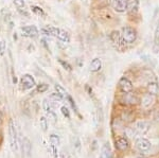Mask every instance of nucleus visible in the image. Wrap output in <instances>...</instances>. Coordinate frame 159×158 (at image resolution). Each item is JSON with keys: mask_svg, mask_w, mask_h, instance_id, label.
Segmentation results:
<instances>
[{"mask_svg": "<svg viewBox=\"0 0 159 158\" xmlns=\"http://www.w3.org/2000/svg\"><path fill=\"white\" fill-rule=\"evenodd\" d=\"M121 36L124 43H126V44H133L136 40V38H137V33H136V31L133 28L124 27L122 29Z\"/></svg>", "mask_w": 159, "mask_h": 158, "instance_id": "1", "label": "nucleus"}, {"mask_svg": "<svg viewBox=\"0 0 159 158\" xmlns=\"http://www.w3.org/2000/svg\"><path fill=\"white\" fill-rule=\"evenodd\" d=\"M9 134H10V142H11L12 150L14 152H17V150H18V140H17V132L13 121H10L9 123Z\"/></svg>", "mask_w": 159, "mask_h": 158, "instance_id": "2", "label": "nucleus"}, {"mask_svg": "<svg viewBox=\"0 0 159 158\" xmlns=\"http://www.w3.org/2000/svg\"><path fill=\"white\" fill-rule=\"evenodd\" d=\"M135 129L138 134L140 135H145L150 132L151 129V123L148 121H145V120H140V121H137L135 124Z\"/></svg>", "mask_w": 159, "mask_h": 158, "instance_id": "3", "label": "nucleus"}, {"mask_svg": "<svg viewBox=\"0 0 159 158\" xmlns=\"http://www.w3.org/2000/svg\"><path fill=\"white\" fill-rule=\"evenodd\" d=\"M122 104L124 105H136V104L139 102L138 100V97L133 93H123V96L120 99Z\"/></svg>", "mask_w": 159, "mask_h": 158, "instance_id": "4", "label": "nucleus"}, {"mask_svg": "<svg viewBox=\"0 0 159 158\" xmlns=\"http://www.w3.org/2000/svg\"><path fill=\"white\" fill-rule=\"evenodd\" d=\"M156 102V96L151 95V93H145L142 97V100H141V106L144 109H148L155 104Z\"/></svg>", "mask_w": 159, "mask_h": 158, "instance_id": "5", "label": "nucleus"}, {"mask_svg": "<svg viewBox=\"0 0 159 158\" xmlns=\"http://www.w3.org/2000/svg\"><path fill=\"white\" fill-rule=\"evenodd\" d=\"M119 88L123 93H132L133 91V83L127 78H121L119 81Z\"/></svg>", "mask_w": 159, "mask_h": 158, "instance_id": "6", "label": "nucleus"}, {"mask_svg": "<svg viewBox=\"0 0 159 158\" xmlns=\"http://www.w3.org/2000/svg\"><path fill=\"white\" fill-rule=\"evenodd\" d=\"M112 7L118 13H124L129 9V0H112Z\"/></svg>", "mask_w": 159, "mask_h": 158, "instance_id": "7", "label": "nucleus"}, {"mask_svg": "<svg viewBox=\"0 0 159 158\" xmlns=\"http://www.w3.org/2000/svg\"><path fill=\"white\" fill-rule=\"evenodd\" d=\"M135 146H136V147H137V149L139 150L140 152H148V151H150L152 144H151V142L148 141V139H145V138H138L137 140H136Z\"/></svg>", "mask_w": 159, "mask_h": 158, "instance_id": "8", "label": "nucleus"}, {"mask_svg": "<svg viewBox=\"0 0 159 158\" xmlns=\"http://www.w3.org/2000/svg\"><path fill=\"white\" fill-rule=\"evenodd\" d=\"M21 85L24 89H31L34 87L36 84H35V80L33 79L32 75L30 74H25L21 78Z\"/></svg>", "mask_w": 159, "mask_h": 158, "instance_id": "9", "label": "nucleus"}, {"mask_svg": "<svg viewBox=\"0 0 159 158\" xmlns=\"http://www.w3.org/2000/svg\"><path fill=\"white\" fill-rule=\"evenodd\" d=\"M21 32L27 37H36L38 35V30L35 25H25V27H22Z\"/></svg>", "mask_w": 159, "mask_h": 158, "instance_id": "10", "label": "nucleus"}, {"mask_svg": "<svg viewBox=\"0 0 159 158\" xmlns=\"http://www.w3.org/2000/svg\"><path fill=\"white\" fill-rule=\"evenodd\" d=\"M60 30L61 29H57V28L51 27V25H47V27L43 28L40 31H42L45 35H49V36L57 37L58 36V33H60Z\"/></svg>", "mask_w": 159, "mask_h": 158, "instance_id": "11", "label": "nucleus"}, {"mask_svg": "<svg viewBox=\"0 0 159 158\" xmlns=\"http://www.w3.org/2000/svg\"><path fill=\"white\" fill-rule=\"evenodd\" d=\"M115 147H116V149L119 150V151H125V150H127L129 147V140L126 138H124V137L119 138L116 141V143H115Z\"/></svg>", "mask_w": 159, "mask_h": 158, "instance_id": "12", "label": "nucleus"}, {"mask_svg": "<svg viewBox=\"0 0 159 158\" xmlns=\"http://www.w3.org/2000/svg\"><path fill=\"white\" fill-rule=\"evenodd\" d=\"M147 89H148V93H151V95H154V96L159 95V85L155 80L148 83Z\"/></svg>", "mask_w": 159, "mask_h": 158, "instance_id": "13", "label": "nucleus"}, {"mask_svg": "<svg viewBox=\"0 0 159 158\" xmlns=\"http://www.w3.org/2000/svg\"><path fill=\"white\" fill-rule=\"evenodd\" d=\"M110 40H111L112 44L116 46V47H120V46L122 45V42H123L121 34H120L118 31H114L111 34H110Z\"/></svg>", "mask_w": 159, "mask_h": 158, "instance_id": "14", "label": "nucleus"}, {"mask_svg": "<svg viewBox=\"0 0 159 158\" xmlns=\"http://www.w3.org/2000/svg\"><path fill=\"white\" fill-rule=\"evenodd\" d=\"M101 68H102V62L100 58H93L91 61L90 65H89V69L92 72H98V71L101 70Z\"/></svg>", "mask_w": 159, "mask_h": 158, "instance_id": "15", "label": "nucleus"}, {"mask_svg": "<svg viewBox=\"0 0 159 158\" xmlns=\"http://www.w3.org/2000/svg\"><path fill=\"white\" fill-rule=\"evenodd\" d=\"M57 37L61 42H64L65 44H69V43H70V36H69L68 32H66L65 30H60V33H58Z\"/></svg>", "mask_w": 159, "mask_h": 158, "instance_id": "16", "label": "nucleus"}, {"mask_svg": "<svg viewBox=\"0 0 159 158\" xmlns=\"http://www.w3.org/2000/svg\"><path fill=\"white\" fill-rule=\"evenodd\" d=\"M100 158H110V147L107 143H105L103 147H102Z\"/></svg>", "mask_w": 159, "mask_h": 158, "instance_id": "17", "label": "nucleus"}, {"mask_svg": "<svg viewBox=\"0 0 159 158\" xmlns=\"http://www.w3.org/2000/svg\"><path fill=\"white\" fill-rule=\"evenodd\" d=\"M22 147H24V151L25 153V155H28V156H29L30 153H31V150H32V144H31L30 140L28 138L24 139V144H22Z\"/></svg>", "mask_w": 159, "mask_h": 158, "instance_id": "18", "label": "nucleus"}, {"mask_svg": "<svg viewBox=\"0 0 159 158\" xmlns=\"http://www.w3.org/2000/svg\"><path fill=\"white\" fill-rule=\"evenodd\" d=\"M43 111H46V113H50V111H52V104H51V102L49 99H45L43 102Z\"/></svg>", "mask_w": 159, "mask_h": 158, "instance_id": "19", "label": "nucleus"}, {"mask_svg": "<svg viewBox=\"0 0 159 158\" xmlns=\"http://www.w3.org/2000/svg\"><path fill=\"white\" fill-rule=\"evenodd\" d=\"M60 142H61V140H60V137H58L57 135L52 134L50 136V143H51V146L58 147V146H60Z\"/></svg>", "mask_w": 159, "mask_h": 158, "instance_id": "20", "label": "nucleus"}, {"mask_svg": "<svg viewBox=\"0 0 159 158\" xmlns=\"http://www.w3.org/2000/svg\"><path fill=\"white\" fill-rule=\"evenodd\" d=\"M31 10H32V12L34 13V14L38 15V16H45V12H43V10L42 7H36V6H32L31 7Z\"/></svg>", "mask_w": 159, "mask_h": 158, "instance_id": "21", "label": "nucleus"}, {"mask_svg": "<svg viewBox=\"0 0 159 158\" xmlns=\"http://www.w3.org/2000/svg\"><path fill=\"white\" fill-rule=\"evenodd\" d=\"M55 89H56V91H57V93H60V95L63 97H67L68 96V93H67V91L65 90L63 87H61V85H58V84H56L55 85Z\"/></svg>", "mask_w": 159, "mask_h": 158, "instance_id": "22", "label": "nucleus"}, {"mask_svg": "<svg viewBox=\"0 0 159 158\" xmlns=\"http://www.w3.org/2000/svg\"><path fill=\"white\" fill-rule=\"evenodd\" d=\"M49 100H52V101H54V102H61V100H63V97H61L60 93H52L50 97H49Z\"/></svg>", "mask_w": 159, "mask_h": 158, "instance_id": "23", "label": "nucleus"}, {"mask_svg": "<svg viewBox=\"0 0 159 158\" xmlns=\"http://www.w3.org/2000/svg\"><path fill=\"white\" fill-rule=\"evenodd\" d=\"M48 88H49V85H48V84H46V83L37 85V91H38V93H45V91L48 90Z\"/></svg>", "mask_w": 159, "mask_h": 158, "instance_id": "24", "label": "nucleus"}, {"mask_svg": "<svg viewBox=\"0 0 159 158\" xmlns=\"http://www.w3.org/2000/svg\"><path fill=\"white\" fill-rule=\"evenodd\" d=\"M39 124H40V127L43 129V131H47V127H48V121L45 117H42L39 120Z\"/></svg>", "mask_w": 159, "mask_h": 158, "instance_id": "25", "label": "nucleus"}, {"mask_svg": "<svg viewBox=\"0 0 159 158\" xmlns=\"http://www.w3.org/2000/svg\"><path fill=\"white\" fill-rule=\"evenodd\" d=\"M67 99H68L69 103H70V105H71V107H72L73 111H75L76 114H79V109H78V107H76V104L74 103V101L72 100V98H71L70 96H67Z\"/></svg>", "mask_w": 159, "mask_h": 158, "instance_id": "26", "label": "nucleus"}, {"mask_svg": "<svg viewBox=\"0 0 159 158\" xmlns=\"http://www.w3.org/2000/svg\"><path fill=\"white\" fill-rule=\"evenodd\" d=\"M6 50H7L6 40H1V42H0V55H4Z\"/></svg>", "mask_w": 159, "mask_h": 158, "instance_id": "27", "label": "nucleus"}, {"mask_svg": "<svg viewBox=\"0 0 159 158\" xmlns=\"http://www.w3.org/2000/svg\"><path fill=\"white\" fill-rule=\"evenodd\" d=\"M14 4L18 7V9H25V0H14Z\"/></svg>", "mask_w": 159, "mask_h": 158, "instance_id": "28", "label": "nucleus"}, {"mask_svg": "<svg viewBox=\"0 0 159 158\" xmlns=\"http://www.w3.org/2000/svg\"><path fill=\"white\" fill-rule=\"evenodd\" d=\"M48 118H49V121L51 122V123H53L54 124L55 122H56V116H55V114L53 113V111H50V113H48Z\"/></svg>", "mask_w": 159, "mask_h": 158, "instance_id": "29", "label": "nucleus"}, {"mask_svg": "<svg viewBox=\"0 0 159 158\" xmlns=\"http://www.w3.org/2000/svg\"><path fill=\"white\" fill-rule=\"evenodd\" d=\"M58 63L61 64V66H63L64 68H65L66 70H68V71H71V66L69 65V64L67 62H65V61H63V60H58Z\"/></svg>", "mask_w": 159, "mask_h": 158, "instance_id": "30", "label": "nucleus"}, {"mask_svg": "<svg viewBox=\"0 0 159 158\" xmlns=\"http://www.w3.org/2000/svg\"><path fill=\"white\" fill-rule=\"evenodd\" d=\"M61 114L64 115V116L66 117V118H70V113H69V111H68V108L67 107H65V106H63V107L61 108Z\"/></svg>", "mask_w": 159, "mask_h": 158, "instance_id": "31", "label": "nucleus"}, {"mask_svg": "<svg viewBox=\"0 0 159 158\" xmlns=\"http://www.w3.org/2000/svg\"><path fill=\"white\" fill-rule=\"evenodd\" d=\"M155 42H156V44H159V24L155 31Z\"/></svg>", "mask_w": 159, "mask_h": 158, "instance_id": "32", "label": "nucleus"}, {"mask_svg": "<svg viewBox=\"0 0 159 158\" xmlns=\"http://www.w3.org/2000/svg\"><path fill=\"white\" fill-rule=\"evenodd\" d=\"M154 119L157 122H159V108L157 111H155V113H154Z\"/></svg>", "mask_w": 159, "mask_h": 158, "instance_id": "33", "label": "nucleus"}, {"mask_svg": "<svg viewBox=\"0 0 159 158\" xmlns=\"http://www.w3.org/2000/svg\"><path fill=\"white\" fill-rule=\"evenodd\" d=\"M0 118H1V114H0Z\"/></svg>", "mask_w": 159, "mask_h": 158, "instance_id": "34", "label": "nucleus"}]
</instances>
